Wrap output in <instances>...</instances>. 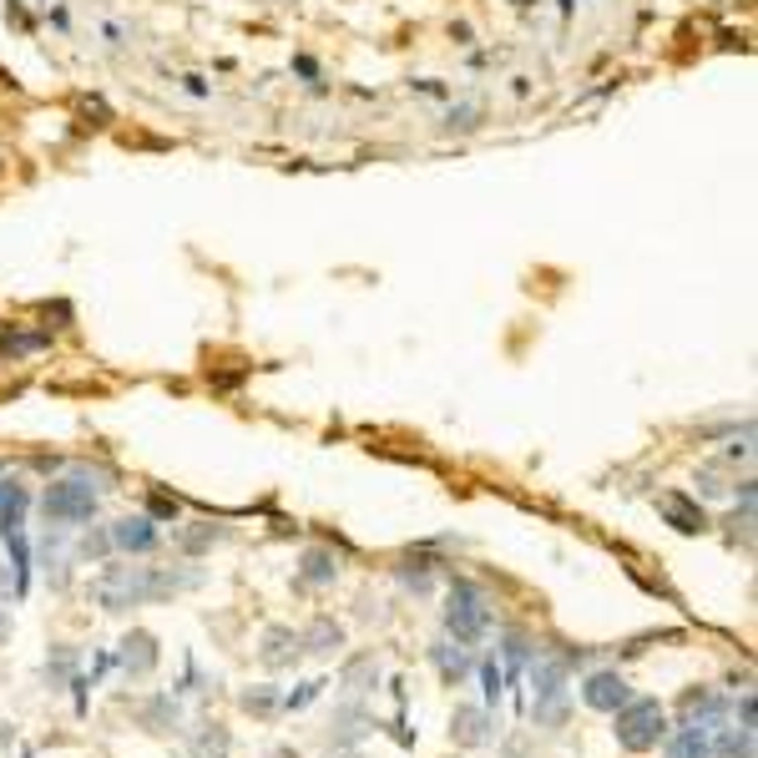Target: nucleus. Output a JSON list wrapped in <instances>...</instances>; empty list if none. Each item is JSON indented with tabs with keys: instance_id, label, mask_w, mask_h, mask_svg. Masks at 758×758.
<instances>
[{
	"instance_id": "obj_1",
	"label": "nucleus",
	"mask_w": 758,
	"mask_h": 758,
	"mask_svg": "<svg viewBox=\"0 0 758 758\" xmlns=\"http://www.w3.org/2000/svg\"><path fill=\"white\" fill-rule=\"evenodd\" d=\"M192 581H198L192 571L188 577H172V571H152V567H107L92 581V597L102 612H127V607H143V602H152V597L182 592Z\"/></svg>"
},
{
	"instance_id": "obj_2",
	"label": "nucleus",
	"mask_w": 758,
	"mask_h": 758,
	"mask_svg": "<svg viewBox=\"0 0 758 758\" xmlns=\"http://www.w3.org/2000/svg\"><path fill=\"white\" fill-rule=\"evenodd\" d=\"M96 506H102V496H96V486L86 481V475H61V481H51V486H46V496H41V510H46L51 522H61V526L92 522Z\"/></svg>"
},
{
	"instance_id": "obj_3",
	"label": "nucleus",
	"mask_w": 758,
	"mask_h": 758,
	"mask_svg": "<svg viewBox=\"0 0 758 758\" xmlns=\"http://www.w3.org/2000/svg\"><path fill=\"white\" fill-rule=\"evenodd\" d=\"M445 628L455 642H481L491 628V597L475 587V581H455L451 587V607H445Z\"/></svg>"
},
{
	"instance_id": "obj_4",
	"label": "nucleus",
	"mask_w": 758,
	"mask_h": 758,
	"mask_svg": "<svg viewBox=\"0 0 758 758\" xmlns=\"http://www.w3.org/2000/svg\"><path fill=\"white\" fill-rule=\"evenodd\" d=\"M667 734V718L663 708L652 698H638V703H622L617 708V744L628 748V754H648V748H657V738Z\"/></svg>"
},
{
	"instance_id": "obj_5",
	"label": "nucleus",
	"mask_w": 758,
	"mask_h": 758,
	"mask_svg": "<svg viewBox=\"0 0 758 758\" xmlns=\"http://www.w3.org/2000/svg\"><path fill=\"white\" fill-rule=\"evenodd\" d=\"M536 718L561 723L567 718V663H536Z\"/></svg>"
},
{
	"instance_id": "obj_6",
	"label": "nucleus",
	"mask_w": 758,
	"mask_h": 758,
	"mask_svg": "<svg viewBox=\"0 0 758 758\" xmlns=\"http://www.w3.org/2000/svg\"><path fill=\"white\" fill-rule=\"evenodd\" d=\"M657 510H663V522L673 526V531H683V536L708 531V510L687 496V491H667V496L657 501Z\"/></svg>"
},
{
	"instance_id": "obj_7",
	"label": "nucleus",
	"mask_w": 758,
	"mask_h": 758,
	"mask_svg": "<svg viewBox=\"0 0 758 758\" xmlns=\"http://www.w3.org/2000/svg\"><path fill=\"white\" fill-rule=\"evenodd\" d=\"M107 536H112V546H117V551L147 557V551L157 546V522H152V516H122V522L112 526Z\"/></svg>"
},
{
	"instance_id": "obj_8",
	"label": "nucleus",
	"mask_w": 758,
	"mask_h": 758,
	"mask_svg": "<svg viewBox=\"0 0 758 758\" xmlns=\"http://www.w3.org/2000/svg\"><path fill=\"white\" fill-rule=\"evenodd\" d=\"M56 344V334L51 329H21V324H6L0 329V359H31V355H41V349H51Z\"/></svg>"
},
{
	"instance_id": "obj_9",
	"label": "nucleus",
	"mask_w": 758,
	"mask_h": 758,
	"mask_svg": "<svg viewBox=\"0 0 758 758\" xmlns=\"http://www.w3.org/2000/svg\"><path fill=\"white\" fill-rule=\"evenodd\" d=\"M581 698L592 703V708H602V713H617L622 703L632 698V693H628V683H622L617 673H592V677H587V687H581Z\"/></svg>"
},
{
	"instance_id": "obj_10",
	"label": "nucleus",
	"mask_w": 758,
	"mask_h": 758,
	"mask_svg": "<svg viewBox=\"0 0 758 758\" xmlns=\"http://www.w3.org/2000/svg\"><path fill=\"white\" fill-rule=\"evenodd\" d=\"M481 127H486V102H455V107L440 117L445 137H475Z\"/></svg>"
},
{
	"instance_id": "obj_11",
	"label": "nucleus",
	"mask_w": 758,
	"mask_h": 758,
	"mask_svg": "<svg viewBox=\"0 0 758 758\" xmlns=\"http://www.w3.org/2000/svg\"><path fill=\"white\" fill-rule=\"evenodd\" d=\"M334 577H339V557H334L329 546L304 551V561H298V581H304V587H329Z\"/></svg>"
},
{
	"instance_id": "obj_12",
	"label": "nucleus",
	"mask_w": 758,
	"mask_h": 758,
	"mask_svg": "<svg viewBox=\"0 0 758 758\" xmlns=\"http://www.w3.org/2000/svg\"><path fill=\"white\" fill-rule=\"evenodd\" d=\"M708 723H683L673 738H667V758H708Z\"/></svg>"
},
{
	"instance_id": "obj_13",
	"label": "nucleus",
	"mask_w": 758,
	"mask_h": 758,
	"mask_svg": "<svg viewBox=\"0 0 758 758\" xmlns=\"http://www.w3.org/2000/svg\"><path fill=\"white\" fill-rule=\"evenodd\" d=\"M152 663H157V642L147 638V632H131L127 642H122V667H127V673H152Z\"/></svg>"
},
{
	"instance_id": "obj_14",
	"label": "nucleus",
	"mask_w": 758,
	"mask_h": 758,
	"mask_svg": "<svg viewBox=\"0 0 758 758\" xmlns=\"http://www.w3.org/2000/svg\"><path fill=\"white\" fill-rule=\"evenodd\" d=\"M298 648H304V638L288 628H269V638H263V663L269 667H284L288 657H298Z\"/></svg>"
},
{
	"instance_id": "obj_15",
	"label": "nucleus",
	"mask_w": 758,
	"mask_h": 758,
	"mask_svg": "<svg viewBox=\"0 0 758 758\" xmlns=\"http://www.w3.org/2000/svg\"><path fill=\"white\" fill-rule=\"evenodd\" d=\"M455 738H461V744H486L491 738V723H486V713L481 708H455V728H451Z\"/></svg>"
},
{
	"instance_id": "obj_16",
	"label": "nucleus",
	"mask_w": 758,
	"mask_h": 758,
	"mask_svg": "<svg viewBox=\"0 0 758 758\" xmlns=\"http://www.w3.org/2000/svg\"><path fill=\"white\" fill-rule=\"evenodd\" d=\"M435 663H440V673H445V677H451V683H461V677L465 673H471V657H465V652L461 648H445V642H440V648H435Z\"/></svg>"
},
{
	"instance_id": "obj_17",
	"label": "nucleus",
	"mask_w": 758,
	"mask_h": 758,
	"mask_svg": "<svg viewBox=\"0 0 758 758\" xmlns=\"http://www.w3.org/2000/svg\"><path fill=\"white\" fill-rule=\"evenodd\" d=\"M754 754V728H728L718 744V758H748Z\"/></svg>"
},
{
	"instance_id": "obj_18",
	"label": "nucleus",
	"mask_w": 758,
	"mask_h": 758,
	"mask_svg": "<svg viewBox=\"0 0 758 758\" xmlns=\"http://www.w3.org/2000/svg\"><path fill=\"white\" fill-rule=\"evenodd\" d=\"M192 526H198V531H182L178 536L182 551H208L213 541H223V531H218V526H208V522H192Z\"/></svg>"
},
{
	"instance_id": "obj_19",
	"label": "nucleus",
	"mask_w": 758,
	"mask_h": 758,
	"mask_svg": "<svg viewBox=\"0 0 758 758\" xmlns=\"http://www.w3.org/2000/svg\"><path fill=\"white\" fill-rule=\"evenodd\" d=\"M294 76H304V86H308L314 96L329 92V86H324V66H319L314 56H294Z\"/></svg>"
},
{
	"instance_id": "obj_20",
	"label": "nucleus",
	"mask_w": 758,
	"mask_h": 758,
	"mask_svg": "<svg viewBox=\"0 0 758 758\" xmlns=\"http://www.w3.org/2000/svg\"><path fill=\"white\" fill-rule=\"evenodd\" d=\"M6 25H15L21 36H36V15H31L25 0H6Z\"/></svg>"
},
{
	"instance_id": "obj_21",
	"label": "nucleus",
	"mask_w": 758,
	"mask_h": 758,
	"mask_svg": "<svg viewBox=\"0 0 758 758\" xmlns=\"http://www.w3.org/2000/svg\"><path fill=\"white\" fill-rule=\"evenodd\" d=\"M304 642H308V652H334L339 648V628H334V622H314Z\"/></svg>"
},
{
	"instance_id": "obj_22",
	"label": "nucleus",
	"mask_w": 758,
	"mask_h": 758,
	"mask_svg": "<svg viewBox=\"0 0 758 758\" xmlns=\"http://www.w3.org/2000/svg\"><path fill=\"white\" fill-rule=\"evenodd\" d=\"M400 581H404V587H415V592H425V587H430V561H404Z\"/></svg>"
},
{
	"instance_id": "obj_23",
	"label": "nucleus",
	"mask_w": 758,
	"mask_h": 758,
	"mask_svg": "<svg viewBox=\"0 0 758 758\" xmlns=\"http://www.w3.org/2000/svg\"><path fill=\"white\" fill-rule=\"evenodd\" d=\"M410 92H415V96H430V102H445V96H451V86L435 82V76H415V82H410Z\"/></svg>"
},
{
	"instance_id": "obj_24",
	"label": "nucleus",
	"mask_w": 758,
	"mask_h": 758,
	"mask_svg": "<svg viewBox=\"0 0 758 758\" xmlns=\"http://www.w3.org/2000/svg\"><path fill=\"white\" fill-rule=\"evenodd\" d=\"M41 11H46V21L56 25L61 36H66V31H72V11H66V6H61V0H41Z\"/></svg>"
},
{
	"instance_id": "obj_25",
	"label": "nucleus",
	"mask_w": 758,
	"mask_h": 758,
	"mask_svg": "<svg viewBox=\"0 0 758 758\" xmlns=\"http://www.w3.org/2000/svg\"><path fill=\"white\" fill-rule=\"evenodd\" d=\"M0 510H25V486H15V481H0Z\"/></svg>"
},
{
	"instance_id": "obj_26",
	"label": "nucleus",
	"mask_w": 758,
	"mask_h": 758,
	"mask_svg": "<svg viewBox=\"0 0 758 758\" xmlns=\"http://www.w3.org/2000/svg\"><path fill=\"white\" fill-rule=\"evenodd\" d=\"M82 117H96L92 127H107V122H112V107L102 102V96H82Z\"/></svg>"
},
{
	"instance_id": "obj_27",
	"label": "nucleus",
	"mask_w": 758,
	"mask_h": 758,
	"mask_svg": "<svg viewBox=\"0 0 758 758\" xmlns=\"http://www.w3.org/2000/svg\"><path fill=\"white\" fill-rule=\"evenodd\" d=\"M182 92L198 96V102H208V96H213V82H208V76H198V72H188V76H182Z\"/></svg>"
},
{
	"instance_id": "obj_28",
	"label": "nucleus",
	"mask_w": 758,
	"mask_h": 758,
	"mask_svg": "<svg viewBox=\"0 0 758 758\" xmlns=\"http://www.w3.org/2000/svg\"><path fill=\"white\" fill-rule=\"evenodd\" d=\"M451 41L455 46H475V25L471 21H451Z\"/></svg>"
},
{
	"instance_id": "obj_29",
	"label": "nucleus",
	"mask_w": 758,
	"mask_h": 758,
	"mask_svg": "<svg viewBox=\"0 0 758 758\" xmlns=\"http://www.w3.org/2000/svg\"><path fill=\"white\" fill-rule=\"evenodd\" d=\"M102 31H107V41H112V46H127V36H131V31H127V25H122V21H107V25H102Z\"/></svg>"
},
{
	"instance_id": "obj_30",
	"label": "nucleus",
	"mask_w": 758,
	"mask_h": 758,
	"mask_svg": "<svg viewBox=\"0 0 758 758\" xmlns=\"http://www.w3.org/2000/svg\"><path fill=\"white\" fill-rule=\"evenodd\" d=\"M152 516H178V501H167V496H152Z\"/></svg>"
},
{
	"instance_id": "obj_31",
	"label": "nucleus",
	"mask_w": 758,
	"mask_h": 758,
	"mask_svg": "<svg viewBox=\"0 0 758 758\" xmlns=\"http://www.w3.org/2000/svg\"><path fill=\"white\" fill-rule=\"evenodd\" d=\"M243 703H249V708H259V713H269V708H273V698H269V693H249V698H243Z\"/></svg>"
},
{
	"instance_id": "obj_32",
	"label": "nucleus",
	"mask_w": 758,
	"mask_h": 758,
	"mask_svg": "<svg viewBox=\"0 0 758 758\" xmlns=\"http://www.w3.org/2000/svg\"><path fill=\"white\" fill-rule=\"evenodd\" d=\"M557 6H561V15H567V21H571V15H577V6H581V0H557Z\"/></svg>"
},
{
	"instance_id": "obj_33",
	"label": "nucleus",
	"mask_w": 758,
	"mask_h": 758,
	"mask_svg": "<svg viewBox=\"0 0 758 758\" xmlns=\"http://www.w3.org/2000/svg\"><path fill=\"white\" fill-rule=\"evenodd\" d=\"M0 172H6V152H0Z\"/></svg>"
}]
</instances>
